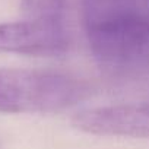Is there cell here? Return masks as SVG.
Wrapping results in <instances>:
<instances>
[{
  "label": "cell",
  "mask_w": 149,
  "mask_h": 149,
  "mask_svg": "<svg viewBox=\"0 0 149 149\" xmlns=\"http://www.w3.org/2000/svg\"><path fill=\"white\" fill-rule=\"evenodd\" d=\"M69 48L64 22L50 18H28L0 24V53L22 56H60Z\"/></svg>",
  "instance_id": "cell-3"
},
{
  "label": "cell",
  "mask_w": 149,
  "mask_h": 149,
  "mask_svg": "<svg viewBox=\"0 0 149 149\" xmlns=\"http://www.w3.org/2000/svg\"><path fill=\"white\" fill-rule=\"evenodd\" d=\"M85 26L94 25L123 12L142 8L137 0H81Z\"/></svg>",
  "instance_id": "cell-5"
},
{
  "label": "cell",
  "mask_w": 149,
  "mask_h": 149,
  "mask_svg": "<svg viewBox=\"0 0 149 149\" xmlns=\"http://www.w3.org/2000/svg\"><path fill=\"white\" fill-rule=\"evenodd\" d=\"M88 95V84L63 72L0 67V113H58Z\"/></svg>",
  "instance_id": "cell-1"
},
{
  "label": "cell",
  "mask_w": 149,
  "mask_h": 149,
  "mask_svg": "<svg viewBox=\"0 0 149 149\" xmlns=\"http://www.w3.org/2000/svg\"><path fill=\"white\" fill-rule=\"evenodd\" d=\"M95 58L108 67L149 63V12L136 8L85 26Z\"/></svg>",
  "instance_id": "cell-2"
},
{
  "label": "cell",
  "mask_w": 149,
  "mask_h": 149,
  "mask_svg": "<svg viewBox=\"0 0 149 149\" xmlns=\"http://www.w3.org/2000/svg\"><path fill=\"white\" fill-rule=\"evenodd\" d=\"M29 18H50L63 21L66 0H22Z\"/></svg>",
  "instance_id": "cell-6"
},
{
  "label": "cell",
  "mask_w": 149,
  "mask_h": 149,
  "mask_svg": "<svg viewBox=\"0 0 149 149\" xmlns=\"http://www.w3.org/2000/svg\"><path fill=\"white\" fill-rule=\"evenodd\" d=\"M72 124L97 136L149 139V102L86 108L73 116Z\"/></svg>",
  "instance_id": "cell-4"
}]
</instances>
